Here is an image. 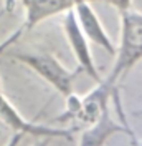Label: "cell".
Wrapping results in <instances>:
<instances>
[{
    "label": "cell",
    "instance_id": "obj_1",
    "mask_svg": "<svg viewBox=\"0 0 142 146\" xmlns=\"http://www.w3.org/2000/svg\"><path fill=\"white\" fill-rule=\"evenodd\" d=\"M116 60L106 78L117 85L119 78L142 60V13L126 10L121 13V36L116 50Z\"/></svg>",
    "mask_w": 142,
    "mask_h": 146
},
{
    "label": "cell",
    "instance_id": "obj_2",
    "mask_svg": "<svg viewBox=\"0 0 142 146\" xmlns=\"http://www.w3.org/2000/svg\"><path fill=\"white\" fill-rule=\"evenodd\" d=\"M10 56L38 73L63 96L68 98L70 95H73V82L80 72L78 68L68 70L55 55L48 52H13L10 53Z\"/></svg>",
    "mask_w": 142,
    "mask_h": 146
},
{
    "label": "cell",
    "instance_id": "obj_3",
    "mask_svg": "<svg viewBox=\"0 0 142 146\" xmlns=\"http://www.w3.org/2000/svg\"><path fill=\"white\" fill-rule=\"evenodd\" d=\"M63 32H64V36H66V40L70 43L71 52L76 58L78 70L86 73L89 78L94 80L96 83H101L103 76L99 75L98 66L94 63V58H93L91 48H89V40L88 36L84 35L80 22H78L74 9L64 13V17H63Z\"/></svg>",
    "mask_w": 142,
    "mask_h": 146
},
{
    "label": "cell",
    "instance_id": "obj_4",
    "mask_svg": "<svg viewBox=\"0 0 142 146\" xmlns=\"http://www.w3.org/2000/svg\"><path fill=\"white\" fill-rule=\"evenodd\" d=\"M0 121L3 125H7L10 129H13L15 133L32 135L35 138H51V139H55V138L71 139L73 138V133L70 129L38 125V123H32V121L25 119L20 115V111L12 105V101L2 93V90H0Z\"/></svg>",
    "mask_w": 142,
    "mask_h": 146
},
{
    "label": "cell",
    "instance_id": "obj_5",
    "mask_svg": "<svg viewBox=\"0 0 142 146\" xmlns=\"http://www.w3.org/2000/svg\"><path fill=\"white\" fill-rule=\"evenodd\" d=\"M25 10V22L22 27L27 30L35 28L48 18L66 13L81 2H103V0H18Z\"/></svg>",
    "mask_w": 142,
    "mask_h": 146
},
{
    "label": "cell",
    "instance_id": "obj_6",
    "mask_svg": "<svg viewBox=\"0 0 142 146\" xmlns=\"http://www.w3.org/2000/svg\"><path fill=\"white\" fill-rule=\"evenodd\" d=\"M76 17L80 22L81 28L84 32V35L88 36V40L91 43H94L96 46L106 50L109 55H116L117 46L114 45V42L111 40L109 33L106 32V28L103 27L101 20H99L98 13L94 12L91 2H81L74 7Z\"/></svg>",
    "mask_w": 142,
    "mask_h": 146
},
{
    "label": "cell",
    "instance_id": "obj_7",
    "mask_svg": "<svg viewBox=\"0 0 142 146\" xmlns=\"http://www.w3.org/2000/svg\"><path fill=\"white\" fill-rule=\"evenodd\" d=\"M116 133H131V131L119 121H116L111 116L109 110H106L96 123L88 125L81 131L78 146H104L107 139Z\"/></svg>",
    "mask_w": 142,
    "mask_h": 146
},
{
    "label": "cell",
    "instance_id": "obj_8",
    "mask_svg": "<svg viewBox=\"0 0 142 146\" xmlns=\"http://www.w3.org/2000/svg\"><path fill=\"white\" fill-rule=\"evenodd\" d=\"M109 5H112L116 10H119V13H122L126 10L132 9V0H103Z\"/></svg>",
    "mask_w": 142,
    "mask_h": 146
},
{
    "label": "cell",
    "instance_id": "obj_9",
    "mask_svg": "<svg viewBox=\"0 0 142 146\" xmlns=\"http://www.w3.org/2000/svg\"><path fill=\"white\" fill-rule=\"evenodd\" d=\"M23 136H25L23 133H15V135H13V136H12V138L9 139V143H7L5 146H18V145H20V141H22V138H23Z\"/></svg>",
    "mask_w": 142,
    "mask_h": 146
},
{
    "label": "cell",
    "instance_id": "obj_10",
    "mask_svg": "<svg viewBox=\"0 0 142 146\" xmlns=\"http://www.w3.org/2000/svg\"><path fill=\"white\" fill-rule=\"evenodd\" d=\"M51 138H36V141L32 146H48Z\"/></svg>",
    "mask_w": 142,
    "mask_h": 146
}]
</instances>
